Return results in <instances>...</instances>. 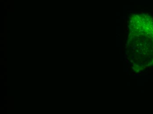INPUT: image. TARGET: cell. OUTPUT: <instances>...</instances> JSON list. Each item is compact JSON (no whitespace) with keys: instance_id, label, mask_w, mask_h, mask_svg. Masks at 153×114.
Returning <instances> with one entry per match:
<instances>
[{"instance_id":"7a4b0ae2","label":"cell","mask_w":153,"mask_h":114,"mask_svg":"<svg viewBox=\"0 0 153 114\" xmlns=\"http://www.w3.org/2000/svg\"><path fill=\"white\" fill-rule=\"evenodd\" d=\"M7 82H4V86H7Z\"/></svg>"},{"instance_id":"6da1fadb","label":"cell","mask_w":153,"mask_h":114,"mask_svg":"<svg viewBox=\"0 0 153 114\" xmlns=\"http://www.w3.org/2000/svg\"><path fill=\"white\" fill-rule=\"evenodd\" d=\"M131 47L138 70L153 65V19L149 15L134 14L131 17Z\"/></svg>"},{"instance_id":"8992f818","label":"cell","mask_w":153,"mask_h":114,"mask_svg":"<svg viewBox=\"0 0 153 114\" xmlns=\"http://www.w3.org/2000/svg\"><path fill=\"white\" fill-rule=\"evenodd\" d=\"M4 108L3 107H1V110H4Z\"/></svg>"},{"instance_id":"277c9868","label":"cell","mask_w":153,"mask_h":114,"mask_svg":"<svg viewBox=\"0 0 153 114\" xmlns=\"http://www.w3.org/2000/svg\"><path fill=\"white\" fill-rule=\"evenodd\" d=\"M7 105H8V104H4V107H7V106H7Z\"/></svg>"},{"instance_id":"5b68a950","label":"cell","mask_w":153,"mask_h":114,"mask_svg":"<svg viewBox=\"0 0 153 114\" xmlns=\"http://www.w3.org/2000/svg\"><path fill=\"white\" fill-rule=\"evenodd\" d=\"M0 77H1V78H1V79H3L4 78V76H0Z\"/></svg>"},{"instance_id":"3957f363","label":"cell","mask_w":153,"mask_h":114,"mask_svg":"<svg viewBox=\"0 0 153 114\" xmlns=\"http://www.w3.org/2000/svg\"><path fill=\"white\" fill-rule=\"evenodd\" d=\"M7 72H4V75H6H6H7Z\"/></svg>"}]
</instances>
